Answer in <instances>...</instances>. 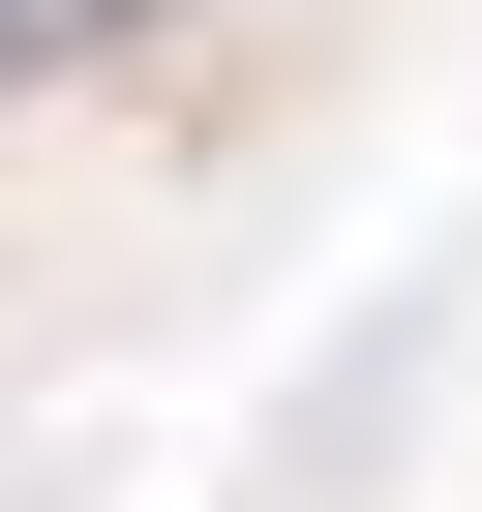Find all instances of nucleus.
Instances as JSON below:
<instances>
[{
    "label": "nucleus",
    "mask_w": 482,
    "mask_h": 512,
    "mask_svg": "<svg viewBox=\"0 0 482 512\" xmlns=\"http://www.w3.org/2000/svg\"><path fill=\"white\" fill-rule=\"evenodd\" d=\"M91 31H151V0H0V91H31V61H91Z\"/></svg>",
    "instance_id": "1"
}]
</instances>
